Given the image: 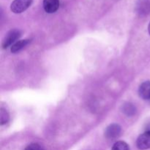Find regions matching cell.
<instances>
[{
    "instance_id": "obj_1",
    "label": "cell",
    "mask_w": 150,
    "mask_h": 150,
    "mask_svg": "<svg viewBox=\"0 0 150 150\" xmlns=\"http://www.w3.org/2000/svg\"><path fill=\"white\" fill-rule=\"evenodd\" d=\"M21 35V33L18 29H13V30L10 31L3 40L2 48H7L8 47L12 46L19 39Z\"/></svg>"
},
{
    "instance_id": "obj_4",
    "label": "cell",
    "mask_w": 150,
    "mask_h": 150,
    "mask_svg": "<svg viewBox=\"0 0 150 150\" xmlns=\"http://www.w3.org/2000/svg\"><path fill=\"white\" fill-rule=\"evenodd\" d=\"M122 128L120 125L111 124L107 127L105 131V136L107 139H114L118 137L121 133Z\"/></svg>"
},
{
    "instance_id": "obj_3",
    "label": "cell",
    "mask_w": 150,
    "mask_h": 150,
    "mask_svg": "<svg viewBox=\"0 0 150 150\" xmlns=\"http://www.w3.org/2000/svg\"><path fill=\"white\" fill-rule=\"evenodd\" d=\"M136 146L140 150L150 149V130L141 134L136 141Z\"/></svg>"
},
{
    "instance_id": "obj_8",
    "label": "cell",
    "mask_w": 150,
    "mask_h": 150,
    "mask_svg": "<svg viewBox=\"0 0 150 150\" xmlns=\"http://www.w3.org/2000/svg\"><path fill=\"white\" fill-rule=\"evenodd\" d=\"M30 42V40H21L17 41L15 44H13L11 46V52L15 54V53H18L23 49L25 46L28 45Z\"/></svg>"
},
{
    "instance_id": "obj_2",
    "label": "cell",
    "mask_w": 150,
    "mask_h": 150,
    "mask_svg": "<svg viewBox=\"0 0 150 150\" xmlns=\"http://www.w3.org/2000/svg\"><path fill=\"white\" fill-rule=\"evenodd\" d=\"M33 0H14L10 5V10L14 13H21L27 10Z\"/></svg>"
},
{
    "instance_id": "obj_13",
    "label": "cell",
    "mask_w": 150,
    "mask_h": 150,
    "mask_svg": "<svg viewBox=\"0 0 150 150\" xmlns=\"http://www.w3.org/2000/svg\"><path fill=\"white\" fill-rule=\"evenodd\" d=\"M148 31H149V35H150V23H149V26H148Z\"/></svg>"
},
{
    "instance_id": "obj_12",
    "label": "cell",
    "mask_w": 150,
    "mask_h": 150,
    "mask_svg": "<svg viewBox=\"0 0 150 150\" xmlns=\"http://www.w3.org/2000/svg\"><path fill=\"white\" fill-rule=\"evenodd\" d=\"M24 150H43V149H42V146L40 144H38L33 143L26 146V149Z\"/></svg>"
},
{
    "instance_id": "obj_7",
    "label": "cell",
    "mask_w": 150,
    "mask_h": 150,
    "mask_svg": "<svg viewBox=\"0 0 150 150\" xmlns=\"http://www.w3.org/2000/svg\"><path fill=\"white\" fill-rule=\"evenodd\" d=\"M137 12L140 15H146L150 11V1L149 0H140L136 7Z\"/></svg>"
},
{
    "instance_id": "obj_9",
    "label": "cell",
    "mask_w": 150,
    "mask_h": 150,
    "mask_svg": "<svg viewBox=\"0 0 150 150\" xmlns=\"http://www.w3.org/2000/svg\"><path fill=\"white\" fill-rule=\"evenodd\" d=\"M122 112L125 115L128 116V117H132L136 112V107L133 105V104L130 103H125L122 106Z\"/></svg>"
},
{
    "instance_id": "obj_11",
    "label": "cell",
    "mask_w": 150,
    "mask_h": 150,
    "mask_svg": "<svg viewBox=\"0 0 150 150\" xmlns=\"http://www.w3.org/2000/svg\"><path fill=\"white\" fill-rule=\"evenodd\" d=\"M111 150H130V147L126 142L119 141L113 145Z\"/></svg>"
},
{
    "instance_id": "obj_6",
    "label": "cell",
    "mask_w": 150,
    "mask_h": 150,
    "mask_svg": "<svg viewBox=\"0 0 150 150\" xmlns=\"http://www.w3.org/2000/svg\"><path fill=\"white\" fill-rule=\"evenodd\" d=\"M139 95L141 98L145 100H150V81H144L140 85Z\"/></svg>"
},
{
    "instance_id": "obj_5",
    "label": "cell",
    "mask_w": 150,
    "mask_h": 150,
    "mask_svg": "<svg viewBox=\"0 0 150 150\" xmlns=\"http://www.w3.org/2000/svg\"><path fill=\"white\" fill-rule=\"evenodd\" d=\"M59 7V0H43V8L48 13H54Z\"/></svg>"
},
{
    "instance_id": "obj_10",
    "label": "cell",
    "mask_w": 150,
    "mask_h": 150,
    "mask_svg": "<svg viewBox=\"0 0 150 150\" xmlns=\"http://www.w3.org/2000/svg\"><path fill=\"white\" fill-rule=\"evenodd\" d=\"M10 120V115L6 109L1 108L0 111V124L1 125L7 124Z\"/></svg>"
}]
</instances>
